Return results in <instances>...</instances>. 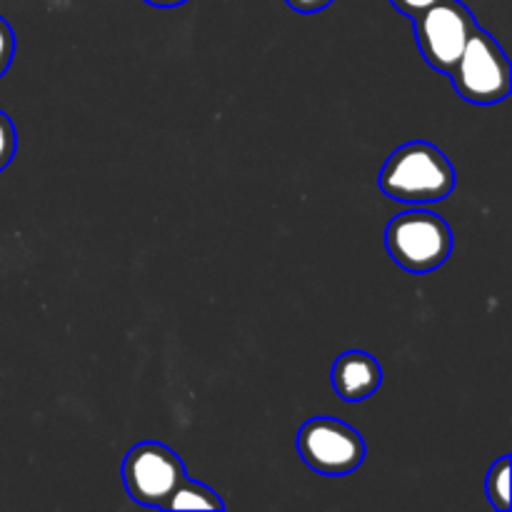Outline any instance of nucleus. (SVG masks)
<instances>
[{"label": "nucleus", "instance_id": "obj_1", "mask_svg": "<svg viewBox=\"0 0 512 512\" xmlns=\"http://www.w3.org/2000/svg\"><path fill=\"white\" fill-rule=\"evenodd\" d=\"M458 175L448 155L433 143L413 140L385 160L380 170V190L400 203H438L455 190Z\"/></svg>", "mask_w": 512, "mask_h": 512}, {"label": "nucleus", "instance_id": "obj_2", "mask_svg": "<svg viewBox=\"0 0 512 512\" xmlns=\"http://www.w3.org/2000/svg\"><path fill=\"white\" fill-rule=\"evenodd\" d=\"M453 230L430 210H405L395 215L385 228L388 255L403 270L413 275H428L438 270L453 253Z\"/></svg>", "mask_w": 512, "mask_h": 512}, {"label": "nucleus", "instance_id": "obj_3", "mask_svg": "<svg viewBox=\"0 0 512 512\" xmlns=\"http://www.w3.org/2000/svg\"><path fill=\"white\" fill-rule=\"evenodd\" d=\"M460 98L475 105H495L505 100L512 90V68L498 40L483 28H475L465 45L463 55L450 70Z\"/></svg>", "mask_w": 512, "mask_h": 512}, {"label": "nucleus", "instance_id": "obj_4", "mask_svg": "<svg viewBox=\"0 0 512 512\" xmlns=\"http://www.w3.org/2000/svg\"><path fill=\"white\" fill-rule=\"evenodd\" d=\"M298 453L313 473L343 478L363 465L365 440L343 420L313 418L300 428Z\"/></svg>", "mask_w": 512, "mask_h": 512}, {"label": "nucleus", "instance_id": "obj_5", "mask_svg": "<svg viewBox=\"0 0 512 512\" xmlns=\"http://www.w3.org/2000/svg\"><path fill=\"white\" fill-rule=\"evenodd\" d=\"M475 28V15L460 0H440L420 13L415 18V38L425 63L438 73L450 75Z\"/></svg>", "mask_w": 512, "mask_h": 512}, {"label": "nucleus", "instance_id": "obj_6", "mask_svg": "<svg viewBox=\"0 0 512 512\" xmlns=\"http://www.w3.org/2000/svg\"><path fill=\"white\" fill-rule=\"evenodd\" d=\"M185 465L178 453L163 443H140L125 455L123 483L130 500L145 508H163L180 480L185 478Z\"/></svg>", "mask_w": 512, "mask_h": 512}, {"label": "nucleus", "instance_id": "obj_7", "mask_svg": "<svg viewBox=\"0 0 512 512\" xmlns=\"http://www.w3.org/2000/svg\"><path fill=\"white\" fill-rule=\"evenodd\" d=\"M333 388L340 400L345 403H360L375 395L383 385V368L378 360L365 350H348V353L338 355L333 363Z\"/></svg>", "mask_w": 512, "mask_h": 512}, {"label": "nucleus", "instance_id": "obj_8", "mask_svg": "<svg viewBox=\"0 0 512 512\" xmlns=\"http://www.w3.org/2000/svg\"><path fill=\"white\" fill-rule=\"evenodd\" d=\"M160 510H168V512H175V510H213V512H223L225 510V503L223 498H220L218 493H215L213 488H208V485L198 483V480H190L188 475H185L183 480L178 483V488L170 493V498L165 500L163 508Z\"/></svg>", "mask_w": 512, "mask_h": 512}, {"label": "nucleus", "instance_id": "obj_9", "mask_svg": "<svg viewBox=\"0 0 512 512\" xmlns=\"http://www.w3.org/2000/svg\"><path fill=\"white\" fill-rule=\"evenodd\" d=\"M485 490H488V500L495 510L510 512L512 495H510V458L508 455H505V458H500L498 463L490 468Z\"/></svg>", "mask_w": 512, "mask_h": 512}, {"label": "nucleus", "instance_id": "obj_10", "mask_svg": "<svg viewBox=\"0 0 512 512\" xmlns=\"http://www.w3.org/2000/svg\"><path fill=\"white\" fill-rule=\"evenodd\" d=\"M15 153H18V130L13 120L0 110V173L13 163Z\"/></svg>", "mask_w": 512, "mask_h": 512}, {"label": "nucleus", "instance_id": "obj_11", "mask_svg": "<svg viewBox=\"0 0 512 512\" xmlns=\"http://www.w3.org/2000/svg\"><path fill=\"white\" fill-rule=\"evenodd\" d=\"M15 55V33L8 25V20L0 18V78L8 73L10 63Z\"/></svg>", "mask_w": 512, "mask_h": 512}, {"label": "nucleus", "instance_id": "obj_12", "mask_svg": "<svg viewBox=\"0 0 512 512\" xmlns=\"http://www.w3.org/2000/svg\"><path fill=\"white\" fill-rule=\"evenodd\" d=\"M390 3L395 5V8L400 10V13L405 15V18H418L420 13H425L428 8H433V5H438L440 0H390Z\"/></svg>", "mask_w": 512, "mask_h": 512}, {"label": "nucleus", "instance_id": "obj_13", "mask_svg": "<svg viewBox=\"0 0 512 512\" xmlns=\"http://www.w3.org/2000/svg\"><path fill=\"white\" fill-rule=\"evenodd\" d=\"M285 3H288V8H293L295 13L313 15V13H320L323 8H328L333 0H285Z\"/></svg>", "mask_w": 512, "mask_h": 512}, {"label": "nucleus", "instance_id": "obj_14", "mask_svg": "<svg viewBox=\"0 0 512 512\" xmlns=\"http://www.w3.org/2000/svg\"><path fill=\"white\" fill-rule=\"evenodd\" d=\"M148 5H155V8H175V5H183L188 0H145Z\"/></svg>", "mask_w": 512, "mask_h": 512}]
</instances>
